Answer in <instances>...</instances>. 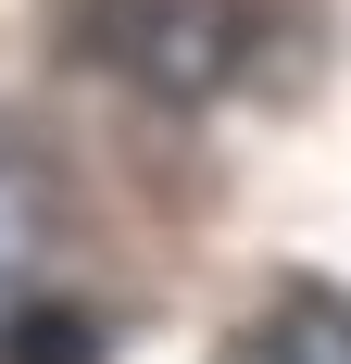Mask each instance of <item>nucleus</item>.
Returning <instances> with one entry per match:
<instances>
[{
  "instance_id": "1",
  "label": "nucleus",
  "mask_w": 351,
  "mask_h": 364,
  "mask_svg": "<svg viewBox=\"0 0 351 364\" xmlns=\"http://www.w3.org/2000/svg\"><path fill=\"white\" fill-rule=\"evenodd\" d=\"M88 50H101L139 101L201 113V101H226L239 63H251V0H101V13H88Z\"/></svg>"
},
{
  "instance_id": "2",
  "label": "nucleus",
  "mask_w": 351,
  "mask_h": 364,
  "mask_svg": "<svg viewBox=\"0 0 351 364\" xmlns=\"http://www.w3.org/2000/svg\"><path fill=\"white\" fill-rule=\"evenodd\" d=\"M239 364H351V289H326V277L276 289V314L239 339Z\"/></svg>"
},
{
  "instance_id": "3",
  "label": "nucleus",
  "mask_w": 351,
  "mask_h": 364,
  "mask_svg": "<svg viewBox=\"0 0 351 364\" xmlns=\"http://www.w3.org/2000/svg\"><path fill=\"white\" fill-rule=\"evenodd\" d=\"M88 352H101L88 314H13V339H0V364H88Z\"/></svg>"
}]
</instances>
